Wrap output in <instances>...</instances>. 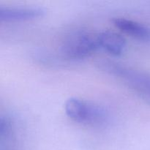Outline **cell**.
<instances>
[{
    "label": "cell",
    "mask_w": 150,
    "mask_h": 150,
    "mask_svg": "<svg viewBox=\"0 0 150 150\" xmlns=\"http://www.w3.org/2000/svg\"><path fill=\"white\" fill-rule=\"evenodd\" d=\"M98 48V34L78 30L66 37L60 47V53L65 59L76 61L87 58Z\"/></svg>",
    "instance_id": "obj_3"
},
{
    "label": "cell",
    "mask_w": 150,
    "mask_h": 150,
    "mask_svg": "<svg viewBox=\"0 0 150 150\" xmlns=\"http://www.w3.org/2000/svg\"><path fill=\"white\" fill-rule=\"evenodd\" d=\"M45 10L35 7H0L1 21L15 22L29 21L42 17Z\"/></svg>",
    "instance_id": "obj_4"
},
{
    "label": "cell",
    "mask_w": 150,
    "mask_h": 150,
    "mask_svg": "<svg viewBox=\"0 0 150 150\" xmlns=\"http://www.w3.org/2000/svg\"><path fill=\"white\" fill-rule=\"evenodd\" d=\"M13 124L7 116H1L0 119V140L6 141L10 139L13 134Z\"/></svg>",
    "instance_id": "obj_7"
},
{
    "label": "cell",
    "mask_w": 150,
    "mask_h": 150,
    "mask_svg": "<svg viewBox=\"0 0 150 150\" xmlns=\"http://www.w3.org/2000/svg\"><path fill=\"white\" fill-rule=\"evenodd\" d=\"M64 110L69 118L80 124L102 127L108 122V114L105 108L80 98H71L67 100Z\"/></svg>",
    "instance_id": "obj_2"
},
{
    "label": "cell",
    "mask_w": 150,
    "mask_h": 150,
    "mask_svg": "<svg viewBox=\"0 0 150 150\" xmlns=\"http://www.w3.org/2000/svg\"><path fill=\"white\" fill-rule=\"evenodd\" d=\"M114 26L121 32L138 40L150 42V26L125 18L113 19Z\"/></svg>",
    "instance_id": "obj_5"
},
{
    "label": "cell",
    "mask_w": 150,
    "mask_h": 150,
    "mask_svg": "<svg viewBox=\"0 0 150 150\" xmlns=\"http://www.w3.org/2000/svg\"><path fill=\"white\" fill-rule=\"evenodd\" d=\"M99 48L114 56H120L126 48L125 39L117 32L104 31L98 33Z\"/></svg>",
    "instance_id": "obj_6"
},
{
    "label": "cell",
    "mask_w": 150,
    "mask_h": 150,
    "mask_svg": "<svg viewBox=\"0 0 150 150\" xmlns=\"http://www.w3.org/2000/svg\"><path fill=\"white\" fill-rule=\"evenodd\" d=\"M99 67L103 71L117 78L133 92L150 102V75L114 62H100Z\"/></svg>",
    "instance_id": "obj_1"
}]
</instances>
